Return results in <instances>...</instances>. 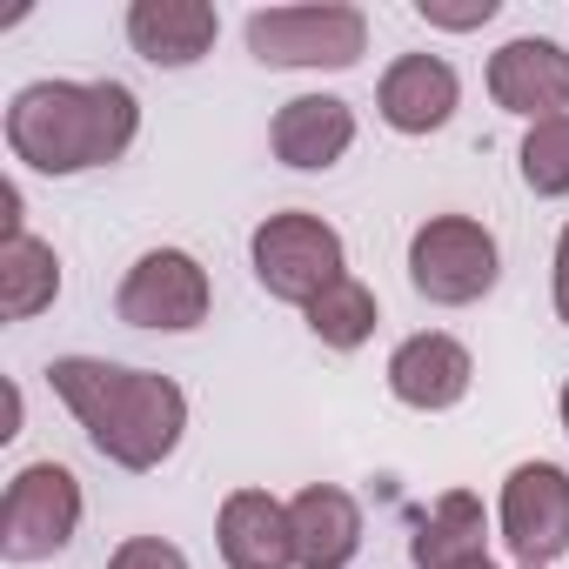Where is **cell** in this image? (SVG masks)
<instances>
[{
  "label": "cell",
  "mask_w": 569,
  "mask_h": 569,
  "mask_svg": "<svg viewBox=\"0 0 569 569\" xmlns=\"http://www.w3.org/2000/svg\"><path fill=\"white\" fill-rule=\"evenodd\" d=\"M48 382H54V396L74 409V422L88 429V442L114 469L148 476V469H161L181 449V429H188L181 382H168L154 369L101 362V356H61L48 369Z\"/></svg>",
  "instance_id": "cell-1"
},
{
  "label": "cell",
  "mask_w": 569,
  "mask_h": 569,
  "mask_svg": "<svg viewBox=\"0 0 569 569\" xmlns=\"http://www.w3.org/2000/svg\"><path fill=\"white\" fill-rule=\"evenodd\" d=\"M141 101L121 81H34L8 108V148L34 174H88L134 148Z\"/></svg>",
  "instance_id": "cell-2"
},
{
  "label": "cell",
  "mask_w": 569,
  "mask_h": 569,
  "mask_svg": "<svg viewBox=\"0 0 569 569\" xmlns=\"http://www.w3.org/2000/svg\"><path fill=\"white\" fill-rule=\"evenodd\" d=\"M248 261H254V281L289 302V309H309L316 296H329L336 281L349 274V254H342V234L309 214V208H281L268 214L254 234H248Z\"/></svg>",
  "instance_id": "cell-3"
},
{
  "label": "cell",
  "mask_w": 569,
  "mask_h": 569,
  "mask_svg": "<svg viewBox=\"0 0 569 569\" xmlns=\"http://www.w3.org/2000/svg\"><path fill=\"white\" fill-rule=\"evenodd\" d=\"M248 54L261 68H356L369 54V14L349 0H309V8H254Z\"/></svg>",
  "instance_id": "cell-4"
},
{
  "label": "cell",
  "mask_w": 569,
  "mask_h": 569,
  "mask_svg": "<svg viewBox=\"0 0 569 569\" xmlns=\"http://www.w3.org/2000/svg\"><path fill=\"white\" fill-rule=\"evenodd\" d=\"M496 274H502V254H496V234L476 214H429L409 234V281L436 309L482 302L496 289Z\"/></svg>",
  "instance_id": "cell-5"
},
{
  "label": "cell",
  "mask_w": 569,
  "mask_h": 569,
  "mask_svg": "<svg viewBox=\"0 0 569 569\" xmlns=\"http://www.w3.org/2000/svg\"><path fill=\"white\" fill-rule=\"evenodd\" d=\"M74 529H81V476L68 462H28L0 502V556L48 562L54 549L74 542Z\"/></svg>",
  "instance_id": "cell-6"
},
{
  "label": "cell",
  "mask_w": 569,
  "mask_h": 569,
  "mask_svg": "<svg viewBox=\"0 0 569 569\" xmlns=\"http://www.w3.org/2000/svg\"><path fill=\"white\" fill-rule=\"evenodd\" d=\"M208 268L188 254V248H148L128 274H121V289H114V316L128 329H201L208 322Z\"/></svg>",
  "instance_id": "cell-7"
},
{
  "label": "cell",
  "mask_w": 569,
  "mask_h": 569,
  "mask_svg": "<svg viewBox=\"0 0 569 569\" xmlns=\"http://www.w3.org/2000/svg\"><path fill=\"white\" fill-rule=\"evenodd\" d=\"M502 542L522 569H549L569 549V469L556 462H516L496 502Z\"/></svg>",
  "instance_id": "cell-8"
},
{
  "label": "cell",
  "mask_w": 569,
  "mask_h": 569,
  "mask_svg": "<svg viewBox=\"0 0 569 569\" xmlns=\"http://www.w3.org/2000/svg\"><path fill=\"white\" fill-rule=\"evenodd\" d=\"M489 94H496L502 114H522L529 128L556 121V114H569V54L542 34L502 41L489 54Z\"/></svg>",
  "instance_id": "cell-9"
},
{
  "label": "cell",
  "mask_w": 569,
  "mask_h": 569,
  "mask_svg": "<svg viewBox=\"0 0 569 569\" xmlns=\"http://www.w3.org/2000/svg\"><path fill=\"white\" fill-rule=\"evenodd\" d=\"M469 382H476V362H469V349H462L456 336H442V329H422V336H409V342L389 356V396H396L402 409L442 416V409H456V402L469 396Z\"/></svg>",
  "instance_id": "cell-10"
},
{
  "label": "cell",
  "mask_w": 569,
  "mask_h": 569,
  "mask_svg": "<svg viewBox=\"0 0 569 569\" xmlns=\"http://www.w3.org/2000/svg\"><path fill=\"white\" fill-rule=\"evenodd\" d=\"M214 542L228 569H296L289 502H274L268 489H234L214 516Z\"/></svg>",
  "instance_id": "cell-11"
},
{
  "label": "cell",
  "mask_w": 569,
  "mask_h": 569,
  "mask_svg": "<svg viewBox=\"0 0 569 569\" xmlns=\"http://www.w3.org/2000/svg\"><path fill=\"white\" fill-rule=\"evenodd\" d=\"M274 161L281 168H336L349 148H356V108L342 94H296V101H281L274 108Z\"/></svg>",
  "instance_id": "cell-12"
},
{
  "label": "cell",
  "mask_w": 569,
  "mask_h": 569,
  "mask_svg": "<svg viewBox=\"0 0 569 569\" xmlns=\"http://www.w3.org/2000/svg\"><path fill=\"white\" fill-rule=\"evenodd\" d=\"M456 101H462V81H456V68L442 54H402V61H389V74L376 88V108H382V121L396 134H436V128H449Z\"/></svg>",
  "instance_id": "cell-13"
},
{
  "label": "cell",
  "mask_w": 569,
  "mask_h": 569,
  "mask_svg": "<svg viewBox=\"0 0 569 569\" xmlns=\"http://www.w3.org/2000/svg\"><path fill=\"white\" fill-rule=\"evenodd\" d=\"M221 34V14L208 0H134L128 8V41L148 68H194Z\"/></svg>",
  "instance_id": "cell-14"
},
{
  "label": "cell",
  "mask_w": 569,
  "mask_h": 569,
  "mask_svg": "<svg viewBox=\"0 0 569 569\" xmlns=\"http://www.w3.org/2000/svg\"><path fill=\"white\" fill-rule=\"evenodd\" d=\"M296 522V569H349L362 549V502L336 482H309L289 502Z\"/></svg>",
  "instance_id": "cell-15"
},
{
  "label": "cell",
  "mask_w": 569,
  "mask_h": 569,
  "mask_svg": "<svg viewBox=\"0 0 569 569\" xmlns=\"http://www.w3.org/2000/svg\"><path fill=\"white\" fill-rule=\"evenodd\" d=\"M489 516L469 489H449L436 496L429 509H416L409 522V562L416 569H462V562H482L489 549Z\"/></svg>",
  "instance_id": "cell-16"
},
{
  "label": "cell",
  "mask_w": 569,
  "mask_h": 569,
  "mask_svg": "<svg viewBox=\"0 0 569 569\" xmlns=\"http://www.w3.org/2000/svg\"><path fill=\"white\" fill-rule=\"evenodd\" d=\"M54 296H61V254L34 234L0 241V316L34 322L41 309H54Z\"/></svg>",
  "instance_id": "cell-17"
},
{
  "label": "cell",
  "mask_w": 569,
  "mask_h": 569,
  "mask_svg": "<svg viewBox=\"0 0 569 569\" xmlns=\"http://www.w3.org/2000/svg\"><path fill=\"white\" fill-rule=\"evenodd\" d=\"M309 329H316V342L322 349H362L369 336H376V322H382V309H376V289H369V281H356V274H342L336 281V289L329 296H316L309 309Z\"/></svg>",
  "instance_id": "cell-18"
},
{
  "label": "cell",
  "mask_w": 569,
  "mask_h": 569,
  "mask_svg": "<svg viewBox=\"0 0 569 569\" xmlns=\"http://www.w3.org/2000/svg\"><path fill=\"white\" fill-rule=\"evenodd\" d=\"M516 168H522V188H529V194H542V201H562V194H569V114H556V121H536V128L522 134V154H516Z\"/></svg>",
  "instance_id": "cell-19"
},
{
  "label": "cell",
  "mask_w": 569,
  "mask_h": 569,
  "mask_svg": "<svg viewBox=\"0 0 569 569\" xmlns=\"http://www.w3.org/2000/svg\"><path fill=\"white\" fill-rule=\"evenodd\" d=\"M108 569H188V556H181L174 542H161V536H128V542L108 556Z\"/></svg>",
  "instance_id": "cell-20"
},
{
  "label": "cell",
  "mask_w": 569,
  "mask_h": 569,
  "mask_svg": "<svg viewBox=\"0 0 569 569\" xmlns=\"http://www.w3.org/2000/svg\"><path fill=\"white\" fill-rule=\"evenodd\" d=\"M496 8L502 0H462V8H449V0H422V21L429 28H449V34H469V28H482V21H496Z\"/></svg>",
  "instance_id": "cell-21"
},
{
  "label": "cell",
  "mask_w": 569,
  "mask_h": 569,
  "mask_svg": "<svg viewBox=\"0 0 569 569\" xmlns=\"http://www.w3.org/2000/svg\"><path fill=\"white\" fill-rule=\"evenodd\" d=\"M549 296H556V316L569 329V228L556 234V268H549Z\"/></svg>",
  "instance_id": "cell-22"
},
{
  "label": "cell",
  "mask_w": 569,
  "mask_h": 569,
  "mask_svg": "<svg viewBox=\"0 0 569 569\" xmlns=\"http://www.w3.org/2000/svg\"><path fill=\"white\" fill-rule=\"evenodd\" d=\"M562 429H569V382H562Z\"/></svg>",
  "instance_id": "cell-23"
},
{
  "label": "cell",
  "mask_w": 569,
  "mask_h": 569,
  "mask_svg": "<svg viewBox=\"0 0 569 569\" xmlns=\"http://www.w3.org/2000/svg\"><path fill=\"white\" fill-rule=\"evenodd\" d=\"M462 569H496V562H489V556H482V562H462Z\"/></svg>",
  "instance_id": "cell-24"
}]
</instances>
